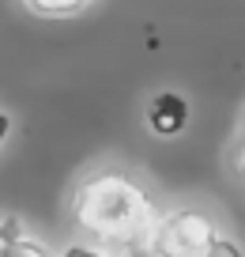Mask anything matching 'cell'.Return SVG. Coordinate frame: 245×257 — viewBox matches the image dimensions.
<instances>
[{"instance_id": "cell-5", "label": "cell", "mask_w": 245, "mask_h": 257, "mask_svg": "<svg viewBox=\"0 0 245 257\" xmlns=\"http://www.w3.org/2000/svg\"><path fill=\"white\" fill-rule=\"evenodd\" d=\"M34 16H46V19H64V16H76V12L91 8L95 0H23Z\"/></svg>"}, {"instance_id": "cell-3", "label": "cell", "mask_w": 245, "mask_h": 257, "mask_svg": "<svg viewBox=\"0 0 245 257\" xmlns=\"http://www.w3.org/2000/svg\"><path fill=\"white\" fill-rule=\"evenodd\" d=\"M147 121L158 137H177L185 125H189V102H185L177 91H162V95L151 98L147 106Z\"/></svg>"}, {"instance_id": "cell-2", "label": "cell", "mask_w": 245, "mask_h": 257, "mask_svg": "<svg viewBox=\"0 0 245 257\" xmlns=\"http://www.w3.org/2000/svg\"><path fill=\"white\" fill-rule=\"evenodd\" d=\"M219 234H215L211 219L200 216V212H177L166 223L158 227L155 234V253L158 257H211L219 246Z\"/></svg>"}, {"instance_id": "cell-7", "label": "cell", "mask_w": 245, "mask_h": 257, "mask_svg": "<svg viewBox=\"0 0 245 257\" xmlns=\"http://www.w3.org/2000/svg\"><path fill=\"white\" fill-rule=\"evenodd\" d=\"M8 133H12V117H8L4 110H0V144L8 140Z\"/></svg>"}, {"instance_id": "cell-1", "label": "cell", "mask_w": 245, "mask_h": 257, "mask_svg": "<svg viewBox=\"0 0 245 257\" xmlns=\"http://www.w3.org/2000/svg\"><path fill=\"white\" fill-rule=\"evenodd\" d=\"M72 219L76 227L106 242H132L151 223V201L132 178L117 170H98L76 189Z\"/></svg>"}, {"instance_id": "cell-6", "label": "cell", "mask_w": 245, "mask_h": 257, "mask_svg": "<svg viewBox=\"0 0 245 257\" xmlns=\"http://www.w3.org/2000/svg\"><path fill=\"white\" fill-rule=\"evenodd\" d=\"M64 257H106V253H98V249H91V246H68Z\"/></svg>"}, {"instance_id": "cell-4", "label": "cell", "mask_w": 245, "mask_h": 257, "mask_svg": "<svg viewBox=\"0 0 245 257\" xmlns=\"http://www.w3.org/2000/svg\"><path fill=\"white\" fill-rule=\"evenodd\" d=\"M0 257H49V249L31 242V238H23L19 223L8 219V223H0Z\"/></svg>"}]
</instances>
